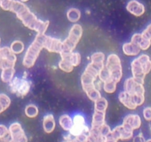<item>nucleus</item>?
Masks as SVG:
<instances>
[{"label": "nucleus", "mask_w": 151, "mask_h": 142, "mask_svg": "<svg viewBox=\"0 0 151 142\" xmlns=\"http://www.w3.org/2000/svg\"><path fill=\"white\" fill-rule=\"evenodd\" d=\"M9 11L17 14V16L22 22L25 27H28L30 30L36 31L37 34H45L50 24L49 21L39 19L36 16L20 1L11 0Z\"/></svg>", "instance_id": "1"}, {"label": "nucleus", "mask_w": 151, "mask_h": 142, "mask_svg": "<svg viewBox=\"0 0 151 142\" xmlns=\"http://www.w3.org/2000/svg\"><path fill=\"white\" fill-rule=\"evenodd\" d=\"M101 70L92 63H89L85 67L81 76V85L84 92L91 101H95L101 97V92L95 87V82L98 79Z\"/></svg>", "instance_id": "2"}, {"label": "nucleus", "mask_w": 151, "mask_h": 142, "mask_svg": "<svg viewBox=\"0 0 151 142\" xmlns=\"http://www.w3.org/2000/svg\"><path fill=\"white\" fill-rule=\"evenodd\" d=\"M45 34H37L34 40L27 47L22 60V65L26 68H32L36 64L40 53L44 49V39Z\"/></svg>", "instance_id": "3"}, {"label": "nucleus", "mask_w": 151, "mask_h": 142, "mask_svg": "<svg viewBox=\"0 0 151 142\" xmlns=\"http://www.w3.org/2000/svg\"><path fill=\"white\" fill-rule=\"evenodd\" d=\"M82 34L83 29L82 26L79 24H74L70 30L68 37L62 42V52H73L78 43L82 39Z\"/></svg>", "instance_id": "4"}, {"label": "nucleus", "mask_w": 151, "mask_h": 142, "mask_svg": "<svg viewBox=\"0 0 151 142\" xmlns=\"http://www.w3.org/2000/svg\"><path fill=\"white\" fill-rule=\"evenodd\" d=\"M105 67L110 72L111 79L119 83L123 76V68L119 56L116 53L109 55L106 59Z\"/></svg>", "instance_id": "5"}, {"label": "nucleus", "mask_w": 151, "mask_h": 142, "mask_svg": "<svg viewBox=\"0 0 151 142\" xmlns=\"http://www.w3.org/2000/svg\"><path fill=\"white\" fill-rule=\"evenodd\" d=\"M9 87L12 93L16 94L17 96L24 97L30 92L31 84L26 78L20 79L19 77H14L9 83Z\"/></svg>", "instance_id": "6"}, {"label": "nucleus", "mask_w": 151, "mask_h": 142, "mask_svg": "<svg viewBox=\"0 0 151 142\" xmlns=\"http://www.w3.org/2000/svg\"><path fill=\"white\" fill-rule=\"evenodd\" d=\"M8 130L11 140L14 142H28V138L19 123L14 122L11 124Z\"/></svg>", "instance_id": "7"}, {"label": "nucleus", "mask_w": 151, "mask_h": 142, "mask_svg": "<svg viewBox=\"0 0 151 142\" xmlns=\"http://www.w3.org/2000/svg\"><path fill=\"white\" fill-rule=\"evenodd\" d=\"M124 91L130 95L133 94H143L145 95V90L144 85L136 82L133 77L128 78L124 82Z\"/></svg>", "instance_id": "8"}, {"label": "nucleus", "mask_w": 151, "mask_h": 142, "mask_svg": "<svg viewBox=\"0 0 151 142\" xmlns=\"http://www.w3.org/2000/svg\"><path fill=\"white\" fill-rule=\"evenodd\" d=\"M130 67H131V72L133 79L139 83L144 85L146 75L144 72L143 65L138 59V57L132 61L131 64H130Z\"/></svg>", "instance_id": "9"}, {"label": "nucleus", "mask_w": 151, "mask_h": 142, "mask_svg": "<svg viewBox=\"0 0 151 142\" xmlns=\"http://www.w3.org/2000/svg\"><path fill=\"white\" fill-rule=\"evenodd\" d=\"M44 48L50 53L60 54L62 50V41L59 39L45 35L44 39Z\"/></svg>", "instance_id": "10"}, {"label": "nucleus", "mask_w": 151, "mask_h": 142, "mask_svg": "<svg viewBox=\"0 0 151 142\" xmlns=\"http://www.w3.org/2000/svg\"><path fill=\"white\" fill-rule=\"evenodd\" d=\"M133 131L134 130L128 128L126 126L122 125L117 126L111 131V133L115 136L118 140L127 141L133 137Z\"/></svg>", "instance_id": "11"}, {"label": "nucleus", "mask_w": 151, "mask_h": 142, "mask_svg": "<svg viewBox=\"0 0 151 142\" xmlns=\"http://www.w3.org/2000/svg\"><path fill=\"white\" fill-rule=\"evenodd\" d=\"M122 124L131 130H136L140 128L141 125H142V120L139 115L129 114L124 118Z\"/></svg>", "instance_id": "12"}, {"label": "nucleus", "mask_w": 151, "mask_h": 142, "mask_svg": "<svg viewBox=\"0 0 151 142\" xmlns=\"http://www.w3.org/2000/svg\"><path fill=\"white\" fill-rule=\"evenodd\" d=\"M126 8L129 13L137 17L142 16L145 12V8L144 5L138 2L137 0H130L127 3Z\"/></svg>", "instance_id": "13"}, {"label": "nucleus", "mask_w": 151, "mask_h": 142, "mask_svg": "<svg viewBox=\"0 0 151 142\" xmlns=\"http://www.w3.org/2000/svg\"><path fill=\"white\" fill-rule=\"evenodd\" d=\"M69 53H68V52H62V53H60L61 60L59 61V64H58V67H59V69L63 71V72H65V73H71L74 69V67L73 66L69 58H68Z\"/></svg>", "instance_id": "14"}, {"label": "nucleus", "mask_w": 151, "mask_h": 142, "mask_svg": "<svg viewBox=\"0 0 151 142\" xmlns=\"http://www.w3.org/2000/svg\"><path fill=\"white\" fill-rule=\"evenodd\" d=\"M131 42L133 44H136L141 50H147L151 46V41L143 37L142 33H135L132 36Z\"/></svg>", "instance_id": "15"}, {"label": "nucleus", "mask_w": 151, "mask_h": 142, "mask_svg": "<svg viewBox=\"0 0 151 142\" xmlns=\"http://www.w3.org/2000/svg\"><path fill=\"white\" fill-rule=\"evenodd\" d=\"M118 98L120 102L123 104V105L126 108L129 110H136L137 108V106L134 104L133 101V98H132V95H130L129 93H127L125 91H122L119 93Z\"/></svg>", "instance_id": "16"}, {"label": "nucleus", "mask_w": 151, "mask_h": 142, "mask_svg": "<svg viewBox=\"0 0 151 142\" xmlns=\"http://www.w3.org/2000/svg\"><path fill=\"white\" fill-rule=\"evenodd\" d=\"M43 130L47 134L53 133L56 128V121L53 114H47L43 118Z\"/></svg>", "instance_id": "17"}, {"label": "nucleus", "mask_w": 151, "mask_h": 142, "mask_svg": "<svg viewBox=\"0 0 151 142\" xmlns=\"http://www.w3.org/2000/svg\"><path fill=\"white\" fill-rule=\"evenodd\" d=\"M122 52L127 56H136L140 53L141 49L136 44L130 42H126L122 45Z\"/></svg>", "instance_id": "18"}, {"label": "nucleus", "mask_w": 151, "mask_h": 142, "mask_svg": "<svg viewBox=\"0 0 151 142\" xmlns=\"http://www.w3.org/2000/svg\"><path fill=\"white\" fill-rule=\"evenodd\" d=\"M105 112H99V111L94 110L93 115L91 127L93 128H99L105 123Z\"/></svg>", "instance_id": "19"}, {"label": "nucleus", "mask_w": 151, "mask_h": 142, "mask_svg": "<svg viewBox=\"0 0 151 142\" xmlns=\"http://www.w3.org/2000/svg\"><path fill=\"white\" fill-rule=\"evenodd\" d=\"M91 63L96 66L97 67L99 68L100 70L102 69L105 66V55L102 52H96L91 55Z\"/></svg>", "instance_id": "20"}, {"label": "nucleus", "mask_w": 151, "mask_h": 142, "mask_svg": "<svg viewBox=\"0 0 151 142\" xmlns=\"http://www.w3.org/2000/svg\"><path fill=\"white\" fill-rule=\"evenodd\" d=\"M59 123L60 127L66 132H69L73 125V118L68 114H64L61 115L59 117Z\"/></svg>", "instance_id": "21"}, {"label": "nucleus", "mask_w": 151, "mask_h": 142, "mask_svg": "<svg viewBox=\"0 0 151 142\" xmlns=\"http://www.w3.org/2000/svg\"><path fill=\"white\" fill-rule=\"evenodd\" d=\"M0 58L11 61V62L14 64H16L17 60V55L14 54L11 51V48L8 47H0Z\"/></svg>", "instance_id": "22"}, {"label": "nucleus", "mask_w": 151, "mask_h": 142, "mask_svg": "<svg viewBox=\"0 0 151 142\" xmlns=\"http://www.w3.org/2000/svg\"><path fill=\"white\" fill-rule=\"evenodd\" d=\"M16 70L14 67L5 68L2 70L1 73V79L5 83H10L14 79Z\"/></svg>", "instance_id": "23"}, {"label": "nucleus", "mask_w": 151, "mask_h": 142, "mask_svg": "<svg viewBox=\"0 0 151 142\" xmlns=\"http://www.w3.org/2000/svg\"><path fill=\"white\" fill-rule=\"evenodd\" d=\"M81 11L77 8H70L67 12V18L70 22L76 23L81 18Z\"/></svg>", "instance_id": "24"}, {"label": "nucleus", "mask_w": 151, "mask_h": 142, "mask_svg": "<svg viewBox=\"0 0 151 142\" xmlns=\"http://www.w3.org/2000/svg\"><path fill=\"white\" fill-rule=\"evenodd\" d=\"M108 107V102L104 97H100L94 101V110L99 112H106Z\"/></svg>", "instance_id": "25"}, {"label": "nucleus", "mask_w": 151, "mask_h": 142, "mask_svg": "<svg viewBox=\"0 0 151 142\" xmlns=\"http://www.w3.org/2000/svg\"><path fill=\"white\" fill-rule=\"evenodd\" d=\"M117 82H115L114 80H113L112 79H109V80L106 81V82H104L103 84V88L104 92L108 94H112L114 93L116 90L117 88Z\"/></svg>", "instance_id": "26"}, {"label": "nucleus", "mask_w": 151, "mask_h": 142, "mask_svg": "<svg viewBox=\"0 0 151 142\" xmlns=\"http://www.w3.org/2000/svg\"><path fill=\"white\" fill-rule=\"evenodd\" d=\"M25 115L29 118H34L39 115V108L33 104H27L24 108Z\"/></svg>", "instance_id": "27"}, {"label": "nucleus", "mask_w": 151, "mask_h": 142, "mask_svg": "<svg viewBox=\"0 0 151 142\" xmlns=\"http://www.w3.org/2000/svg\"><path fill=\"white\" fill-rule=\"evenodd\" d=\"M10 48L15 55L20 54V53H23V51L24 50V44L22 42L19 41V40H16L11 43Z\"/></svg>", "instance_id": "28"}, {"label": "nucleus", "mask_w": 151, "mask_h": 142, "mask_svg": "<svg viewBox=\"0 0 151 142\" xmlns=\"http://www.w3.org/2000/svg\"><path fill=\"white\" fill-rule=\"evenodd\" d=\"M68 58H69L71 64H72L74 67L80 65L81 62H82V56L78 52H72V53H70L69 55H68Z\"/></svg>", "instance_id": "29"}, {"label": "nucleus", "mask_w": 151, "mask_h": 142, "mask_svg": "<svg viewBox=\"0 0 151 142\" xmlns=\"http://www.w3.org/2000/svg\"><path fill=\"white\" fill-rule=\"evenodd\" d=\"M98 79H100V80H101L103 83H104V82H106V81H107V80H109V79H111V77H110V72H109L108 70L106 68L105 66H104V67H103L102 69L100 70L99 73Z\"/></svg>", "instance_id": "30"}, {"label": "nucleus", "mask_w": 151, "mask_h": 142, "mask_svg": "<svg viewBox=\"0 0 151 142\" xmlns=\"http://www.w3.org/2000/svg\"><path fill=\"white\" fill-rule=\"evenodd\" d=\"M11 98L8 95H5V94H0V104L2 106V108L6 110L11 105Z\"/></svg>", "instance_id": "31"}, {"label": "nucleus", "mask_w": 151, "mask_h": 142, "mask_svg": "<svg viewBox=\"0 0 151 142\" xmlns=\"http://www.w3.org/2000/svg\"><path fill=\"white\" fill-rule=\"evenodd\" d=\"M131 95L133 102H134V104L137 107L142 106L144 104V102H145V95H143V94H133V95Z\"/></svg>", "instance_id": "32"}, {"label": "nucleus", "mask_w": 151, "mask_h": 142, "mask_svg": "<svg viewBox=\"0 0 151 142\" xmlns=\"http://www.w3.org/2000/svg\"><path fill=\"white\" fill-rule=\"evenodd\" d=\"M99 130L100 135H101V136L104 138L105 137V136H107L108 134H110L112 131L111 129H110V127L106 124H104V125H102L101 127H100L99 128Z\"/></svg>", "instance_id": "33"}, {"label": "nucleus", "mask_w": 151, "mask_h": 142, "mask_svg": "<svg viewBox=\"0 0 151 142\" xmlns=\"http://www.w3.org/2000/svg\"><path fill=\"white\" fill-rule=\"evenodd\" d=\"M9 130L6 126L3 124H0V138H4L10 137Z\"/></svg>", "instance_id": "34"}, {"label": "nucleus", "mask_w": 151, "mask_h": 142, "mask_svg": "<svg viewBox=\"0 0 151 142\" xmlns=\"http://www.w3.org/2000/svg\"><path fill=\"white\" fill-rule=\"evenodd\" d=\"M143 116L146 121H151V108L147 107L143 110Z\"/></svg>", "instance_id": "35"}, {"label": "nucleus", "mask_w": 151, "mask_h": 142, "mask_svg": "<svg viewBox=\"0 0 151 142\" xmlns=\"http://www.w3.org/2000/svg\"><path fill=\"white\" fill-rule=\"evenodd\" d=\"M142 35L145 39L151 41V24H149L145 30H144V31L142 33Z\"/></svg>", "instance_id": "36"}, {"label": "nucleus", "mask_w": 151, "mask_h": 142, "mask_svg": "<svg viewBox=\"0 0 151 142\" xmlns=\"http://www.w3.org/2000/svg\"><path fill=\"white\" fill-rule=\"evenodd\" d=\"M11 0H2L0 2V6L5 11H9L11 7Z\"/></svg>", "instance_id": "37"}, {"label": "nucleus", "mask_w": 151, "mask_h": 142, "mask_svg": "<svg viewBox=\"0 0 151 142\" xmlns=\"http://www.w3.org/2000/svg\"><path fill=\"white\" fill-rule=\"evenodd\" d=\"M118 139L113 136L111 133L105 136L104 138V142H118Z\"/></svg>", "instance_id": "38"}, {"label": "nucleus", "mask_w": 151, "mask_h": 142, "mask_svg": "<svg viewBox=\"0 0 151 142\" xmlns=\"http://www.w3.org/2000/svg\"><path fill=\"white\" fill-rule=\"evenodd\" d=\"M145 141L146 140L145 139V137H144L142 133L134 136L133 139V142H145Z\"/></svg>", "instance_id": "39"}, {"label": "nucleus", "mask_w": 151, "mask_h": 142, "mask_svg": "<svg viewBox=\"0 0 151 142\" xmlns=\"http://www.w3.org/2000/svg\"><path fill=\"white\" fill-rule=\"evenodd\" d=\"M95 87L96 88L97 90H101V89H102L103 88V82H101V80H100V79H97L96 80V82H95Z\"/></svg>", "instance_id": "40"}, {"label": "nucleus", "mask_w": 151, "mask_h": 142, "mask_svg": "<svg viewBox=\"0 0 151 142\" xmlns=\"http://www.w3.org/2000/svg\"><path fill=\"white\" fill-rule=\"evenodd\" d=\"M0 142H14L11 138V136L8 138H0Z\"/></svg>", "instance_id": "41"}, {"label": "nucleus", "mask_w": 151, "mask_h": 142, "mask_svg": "<svg viewBox=\"0 0 151 142\" xmlns=\"http://www.w3.org/2000/svg\"><path fill=\"white\" fill-rule=\"evenodd\" d=\"M4 111H5V109H4V108H2V106L0 104V114L2 113V112H4Z\"/></svg>", "instance_id": "42"}, {"label": "nucleus", "mask_w": 151, "mask_h": 142, "mask_svg": "<svg viewBox=\"0 0 151 142\" xmlns=\"http://www.w3.org/2000/svg\"><path fill=\"white\" fill-rule=\"evenodd\" d=\"M145 142H151V138L150 139H147V140L145 141Z\"/></svg>", "instance_id": "43"}, {"label": "nucleus", "mask_w": 151, "mask_h": 142, "mask_svg": "<svg viewBox=\"0 0 151 142\" xmlns=\"http://www.w3.org/2000/svg\"><path fill=\"white\" fill-rule=\"evenodd\" d=\"M63 142H74L73 141H64Z\"/></svg>", "instance_id": "44"}, {"label": "nucleus", "mask_w": 151, "mask_h": 142, "mask_svg": "<svg viewBox=\"0 0 151 142\" xmlns=\"http://www.w3.org/2000/svg\"><path fill=\"white\" fill-rule=\"evenodd\" d=\"M27 1H28V0H20V2H27Z\"/></svg>", "instance_id": "45"}, {"label": "nucleus", "mask_w": 151, "mask_h": 142, "mask_svg": "<svg viewBox=\"0 0 151 142\" xmlns=\"http://www.w3.org/2000/svg\"><path fill=\"white\" fill-rule=\"evenodd\" d=\"M0 42H1V39H0Z\"/></svg>", "instance_id": "46"}, {"label": "nucleus", "mask_w": 151, "mask_h": 142, "mask_svg": "<svg viewBox=\"0 0 151 142\" xmlns=\"http://www.w3.org/2000/svg\"><path fill=\"white\" fill-rule=\"evenodd\" d=\"M1 1H2V0H0V2H1Z\"/></svg>", "instance_id": "47"}, {"label": "nucleus", "mask_w": 151, "mask_h": 142, "mask_svg": "<svg viewBox=\"0 0 151 142\" xmlns=\"http://www.w3.org/2000/svg\"><path fill=\"white\" fill-rule=\"evenodd\" d=\"M150 131H151V127H150Z\"/></svg>", "instance_id": "48"}]
</instances>
